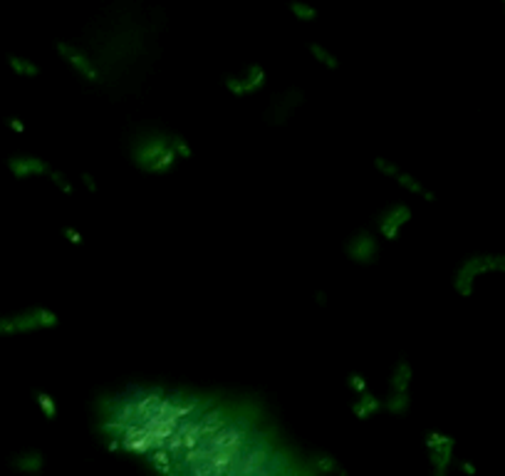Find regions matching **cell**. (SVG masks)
<instances>
[{"mask_svg": "<svg viewBox=\"0 0 505 476\" xmlns=\"http://www.w3.org/2000/svg\"><path fill=\"white\" fill-rule=\"evenodd\" d=\"M45 313L43 310H28V313H18V315H0V335H12L20 330H30L43 325Z\"/></svg>", "mask_w": 505, "mask_h": 476, "instance_id": "obj_1", "label": "cell"}, {"mask_svg": "<svg viewBox=\"0 0 505 476\" xmlns=\"http://www.w3.org/2000/svg\"><path fill=\"white\" fill-rule=\"evenodd\" d=\"M500 6H503V15H505V0H500Z\"/></svg>", "mask_w": 505, "mask_h": 476, "instance_id": "obj_4", "label": "cell"}, {"mask_svg": "<svg viewBox=\"0 0 505 476\" xmlns=\"http://www.w3.org/2000/svg\"><path fill=\"white\" fill-rule=\"evenodd\" d=\"M8 65H10L12 70L18 74H25V77H32V74H37V68L32 65L30 60H25V57L20 55H8Z\"/></svg>", "mask_w": 505, "mask_h": 476, "instance_id": "obj_2", "label": "cell"}, {"mask_svg": "<svg viewBox=\"0 0 505 476\" xmlns=\"http://www.w3.org/2000/svg\"><path fill=\"white\" fill-rule=\"evenodd\" d=\"M290 10H292V15H297L300 20H314L317 18V10H314L312 6H308V3H302V0H295V3H290Z\"/></svg>", "mask_w": 505, "mask_h": 476, "instance_id": "obj_3", "label": "cell"}]
</instances>
